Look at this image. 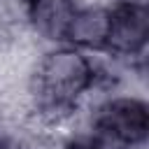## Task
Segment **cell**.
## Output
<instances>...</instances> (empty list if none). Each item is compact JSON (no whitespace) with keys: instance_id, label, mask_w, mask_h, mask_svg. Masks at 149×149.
<instances>
[{"instance_id":"1","label":"cell","mask_w":149,"mask_h":149,"mask_svg":"<svg viewBox=\"0 0 149 149\" xmlns=\"http://www.w3.org/2000/svg\"><path fill=\"white\" fill-rule=\"evenodd\" d=\"M95 135L119 142L128 149H140L147 140L149 114L140 95H114L95 107L93 114Z\"/></svg>"},{"instance_id":"2","label":"cell","mask_w":149,"mask_h":149,"mask_svg":"<svg viewBox=\"0 0 149 149\" xmlns=\"http://www.w3.org/2000/svg\"><path fill=\"white\" fill-rule=\"evenodd\" d=\"M149 35V12L144 0H121L109 7V35L105 49L116 56H140Z\"/></svg>"},{"instance_id":"3","label":"cell","mask_w":149,"mask_h":149,"mask_svg":"<svg viewBox=\"0 0 149 149\" xmlns=\"http://www.w3.org/2000/svg\"><path fill=\"white\" fill-rule=\"evenodd\" d=\"M109 35V7L107 5H77L68 26L63 40L68 47H74L79 51L86 49H105Z\"/></svg>"},{"instance_id":"4","label":"cell","mask_w":149,"mask_h":149,"mask_svg":"<svg viewBox=\"0 0 149 149\" xmlns=\"http://www.w3.org/2000/svg\"><path fill=\"white\" fill-rule=\"evenodd\" d=\"M74 7H77L74 0H28L26 21L37 37L63 40L65 26H68Z\"/></svg>"},{"instance_id":"5","label":"cell","mask_w":149,"mask_h":149,"mask_svg":"<svg viewBox=\"0 0 149 149\" xmlns=\"http://www.w3.org/2000/svg\"><path fill=\"white\" fill-rule=\"evenodd\" d=\"M0 149H5V144H2V140H0Z\"/></svg>"}]
</instances>
